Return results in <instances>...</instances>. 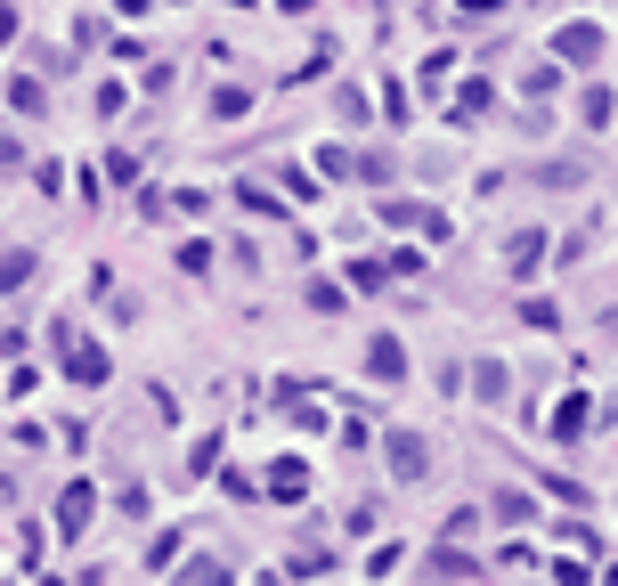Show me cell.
Listing matches in <instances>:
<instances>
[{"instance_id": "cell-1", "label": "cell", "mask_w": 618, "mask_h": 586, "mask_svg": "<svg viewBox=\"0 0 618 586\" xmlns=\"http://www.w3.org/2000/svg\"><path fill=\"white\" fill-rule=\"evenodd\" d=\"M383 456H391V473H399V481H423V473H431V448H423V432H407V424L383 432Z\"/></svg>"}, {"instance_id": "cell-2", "label": "cell", "mask_w": 618, "mask_h": 586, "mask_svg": "<svg viewBox=\"0 0 618 586\" xmlns=\"http://www.w3.org/2000/svg\"><path fill=\"white\" fill-rule=\"evenodd\" d=\"M553 57H562V66H594V57H602V25H562V33H553Z\"/></svg>"}, {"instance_id": "cell-3", "label": "cell", "mask_w": 618, "mask_h": 586, "mask_svg": "<svg viewBox=\"0 0 618 586\" xmlns=\"http://www.w3.org/2000/svg\"><path fill=\"white\" fill-rule=\"evenodd\" d=\"M366 375H375V383H407V342L375 334V342H366Z\"/></svg>"}, {"instance_id": "cell-4", "label": "cell", "mask_w": 618, "mask_h": 586, "mask_svg": "<svg viewBox=\"0 0 618 586\" xmlns=\"http://www.w3.org/2000/svg\"><path fill=\"white\" fill-rule=\"evenodd\" d=\"M90 497H98L90 481H74V489H57V530H66V538H82V530H90Z\"/></svg>"}, {"instance_id": "cell-5", "label": "cell", "mask_w": 618, "mask_h": 586, "mask_svg": "<svg viewBox=\"0 0 618 586\" xmlns=\"http://www.w3.org/2000/svg\"><path fill=\"white\" fill-rule=\"evenodd\" d=\"M301 481H309V464H301V456H277V464H269V489H277V505H293V497H301Z\"/></svg>"}, {"instance_id": "cell-6", "label": "cell", "mask_w": 618, "mask_h": 586, "mask_svg": "<svg viewBox=\"0 0 618 586\" xmlns=\"http://www.w3.org/2000/svg\"><path fill=\"white\" fill-rule=\"evenodd\" d=\"M66 350H74V367H66L74 383H106V375H114V367H106V350H98V342H66Z\"/></svg>"}, {"instance_id": "cell-7", "label": "cell", "mask_w": 618, "mask_h": 586, "mask_svg": "<svg viewBox=\"0 0 618 586\" xmlns=\"http://www.w3.org/2000/svg\"><path fill=\"white\" fill-rule=\"evenodd\" d=\"M586 416H594V407H586V399L570 391L562 407H553V440H586Z\"/></svg>"}, {"instance_id": "cell-8", "label": "cell", "mask_w": 618, "mask_h": 586, "mask_svg": "<svg viewBox=\"0 0 618 586\" xmlns=\"http://www.w3.org/2000/svg\"><path fill=\"white\" fill-rule=\"evenodd\" d=\"M9 106L25 114V123H33V114H49V90H41V74H17V82H9Z\"/></svg>"}, {"instance_id": "cell-9", "label": "cell", "mask_w": 618, "mask_h": 586, "mask_svg": "<svg viewBox=\"0 0 618 586\" xmlns=\"http://www.w3.org/2000/svg\"><path fill=\"white\" fill-rule=\"evenodd\" d=\"M610 114H618V98H610V90H586V98H578V123H586V131H602Z\"/></svg>"}, {"instance_id": "cell-10", "label": "cell", "mask_w": 618, "mask_h": 586, "mask_svg": "<svg viewBox=\"0 0 618 586\" xmlns=\"http://www.w3.org/2000/svg\"><path fill=\"white\" fill-rule=\"evenodd\" d=\"M431 578H480V562L456 554V546H440V554H431Z\"/></svg>"}, {"instance_id": "cell-11", "label": "cell", "mask_w": 618, "mask_h": 586, "mask_svg": "<svg viewBox=\"0 0 618 586\" xmlns=\"http://www.w3.org/2000/svg\"><path fill=\"white\" fill-rule=\"evenodd\" d=\"M537 261H545V245H537V228H529V237H513V253H505V269H513V277H529Z\"/></svg>"}, {"instance_id": "cell-12", "label": "cell", "mask_w": 618, "mask_h": 586, "mask_svg": "<svg viewBox=\"0 0 618 586\" xmlns=\"http://www.w3.org/2000/svg\"><path fill=\"white\" fill-rule=\"evenodd\" d=\"M212 114H220V123H236V114H253V90H236V82H228V90H212Z\"/></svg>"}, {"instance_id": "cell-13", "label": "cell", "mask_w": 618, "mask_h": 586, "mask_svg": "<svg viewBox=\"0 0 618 586\" xmlns=\"http://www.w3.org/2000/svg\"><path fill=\"white\" fill-rule=\"evenodd\" d=\"M334 114H342V123H366L375 106H366V90H350V82H342V90H334Z\"/></svg>"}, {"instance_id": "cell-14", "label": "cell", "mask_w": 618, "mask_h": 586, "mask_svg": "<svg viewBox=\"0 0 618 586\" xmlns=\"http://www.w3.org/2000/svg\"><path fill=\"white\" fill-rule=\"evenodd\" d=\"M309 310H318V318H334V310H342V285H326V277H309Z\"/></svg>"}, {"instance_id": "cell-15", "label": "cell", "mask_w": 618, "mask_h": 586, "mask_svg": "<svg viewBox=\"0 0 618 586\" xmlns=\"http://www.w3.org/2000/svg\"><path fill=\"white\" fill-rule=\"evenodd\" d=\"M456 114L472 123V114H488V82H464V98H456Z\"/></svg>"}]
</instances>
